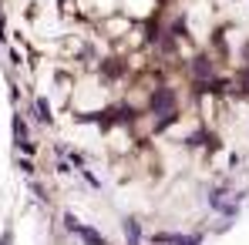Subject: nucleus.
I'll return each instance as SVG.
<instances>
[{
    "label": "nucleus",
    "instance_id": "nucleus-2",
    "mask_svg": "<svg viewBox=\"0 0 249 245\" xmlns=\"http://www.w3.org/2000/svg\"><path fill=\"white\" fill-rule=\"evenodd\" d=\"M152 242L155 245H199L202 239L199 235H168V232H162V235H152Z\"/></svg>",
    "mask_w": 249,
    "mask_h": 245
},
{
    "label": "nucleus",
    "instance_id": "nucleus-4",
    "mask_svg": "<svg viewBox=\"0 0 249 245\" xmlns=\"http://www.w3.org/2000/svg\"><path fill=\"white\" fill-rule=\"evenodd\" d=\"M78 235H81L88 245H108V242H105V235H98V232H94V229H88V225L78 229Z\"/></svg>",
    "mask_w": 249,
    "mask_h": 245
},
{
    "label": "nucleus",
    "instance_id": "nucleus-6",
    "mask_svg": "<svg viewBox=\"0 0 249 245\" xmlns=\"http://www.w3.org/2000/svg\"><path fill=\"white\" fill-rule=\"evenodd\" d=\"M14 134H17V145H20V141H27V124H24L20 114L14 118Z\"/></svg>",
    "mask_w": 249,
    "mask_h": 245
},
{
    "label": "nucleus",
    "instance_id": "nucleus-8",
    "mask_svg": "<svg viewBox=\"0 0 249 245\" xmlns=\"http://www.w3.org/2000/svg\"><path fill=\"white\" fill-rule=\"evenodd\" d=\"M64 225H68V229H71V232H78V229H81V222H78V218H74V215H71V212H68V215H64Z\"/></svg>",
    "mask_w": 249,
    "mask_h": 245
},
{
    "label": "nucleus",
    "instance_id": "nucleus-7",
    "mask_svg": "<svg viewBox=\"0 0 249 245\" xmlns=\"http://www.w3.org/2000/svg\"><path fill=\"white\" fill-rule=\"evenodd\" d=\"M34 108H37V114H41V121H44V124L51 121V104H47L44 98H37V104H34Z\"/></svg>",
    "mask_w": 249,
    "mask_h": 245
},
{
    "label": "nucleus",
    "instance_id": "nucleus-1",
    "mask_svg": "<svg viewBox=\"0 0 249 245\" xmlns=\"http://www.w3.org/2000/svg\"><path fill=\"white\" fill-rule=\"evenodd\" d=\"M172 108H175V94H172V91L162 87V91L152 94V111H155V114H172Z\"/></svg>",
    "mask_w": 249,
    "mask_h": 245
},
{
    "label": "nucleus",
    "instance_id": "nucleus-5",
    "mask_svg": "<svg viewBox=\"0 0 249 245\" xmlns=\"http://www.w3.org/2000/svg\"><path fill=\"white\" fill-rule=\"evenodd\" d=\"M192 71H196V78H212V64H209L206 57H196V64H192Z\"/></svg>",
    "mask_w": 249,
    "mask_h": 245
},
{
    "label": "nucleus",
    "instance_id": "nucleus-3",
    "mask_svg": "<svg viewBox=\"0 0 249 245\" xmlns=\"http://www.w3.org/2000/svg\"><path fill=\"white\" fill-rule=\"evenodd\" d=\"M124 239H128L131 245L142 242V229H138V222H135V218H124Z\"/></svg>",
    "mask_w": 249,
    "mask_h": 245
},
{
    "label": "nucleus",
    "instance_id": "nucleus-9",
    "mask_svg": "<svg viewBox=\"0 0 249 245\" xmlns=\"http://www.w3.org/2000/svg\"><path fill=\"white\" fill-rule=\"evenodd\" d=\"M0 245H10V232H7V235H3V239H0Z\"/></svg>",
    "mask_w": 249,
    "mask_h": 245
}]
</instances>
